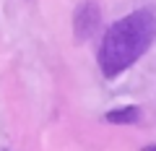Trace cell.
<instances>
[{
  "instance_id": "4",
  "label": "cell",
  "mask_w": 156,
  "mask_h": 151,
  "mask_svg": "<svg viewBox=\"0 0 156 151\" xmlns=\"http://www.w3.org/2000/svg\"><path fill=\"white\" fill-rule=\"evenodd\" d=\"M146 151H156V143L154 146H146Z\"/></svg>"
},
{
  "instance_id": "1",
  "label": "cell",
  "mask_w": 156,
  "mask_h": 151,
  "mask_svg": "<svg viewBox=\"0 0 156 151\" xmlns=\"http://www.w3.org/2000/svg\"><path fill=\"white\" fill-rule=\"evenodd\" d=\"M156 37V16L148 8L128 13L107 29L99 47V68L107 78H117L135 60L143 57Z\"/></svg>"
},
{
  "instance_id": "2",
  "label": "cell",
  "mask_w": 156,
  "mask_h": 151,
  "mask_svg": "<svg viewBox=\"0 0 156 151\" xmlns=\"http://www.w3.org/2000/svg\"><path fill=\"white\" fill-rule=\"evenodd\" d=\"M96 26H99V8L91 5V3L78 5V11H76V39L78 42L89 39Z\"/></svg>"
},
{
  "instance_id": "3",
  "label": "cell",
  "mask_w": 156,
  "mask_h": 151,
  "mask_svg": "<svg viewBox=\"0 0 156 151\" xmlns=\"http://www.w3.org/2000/svg\"><path fill=\"white\" fill-rule=\"evenodd\" d=\"M140 120V110L135 104H128V107H117V110L107 112V123L112 125H133Z\"/></svg>"
}]
</instances>
